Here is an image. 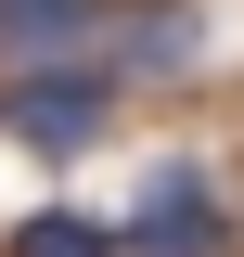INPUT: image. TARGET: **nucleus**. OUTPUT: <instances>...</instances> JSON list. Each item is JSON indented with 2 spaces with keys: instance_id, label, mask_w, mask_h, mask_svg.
I'll return each mask as SVG.
<instances>
[{
  "instance_id": "obj_5",
  "label": "nucleus",
  "mask_w": 244,
  "mask_h": 257,
  "mask_svg": "<svg viewBox=\"0 0 244 257\" xmlns=\"http://www.w3.org/2000/svg\"><path fill=\"white\" fill-rule=\"evenodd\" d=\"M116 64H129V77H180V64H193V13H180V0H142Z\"/></svg>"
},
{
  "instance_id": "obj_4",
  "label": "nucleus",
  "mask_w": 244,
  "mask_h": 257,
  "mask_svg": "<svg viewBox=\"0 0 244 257\" xmlns=\"http://www.w3.org/2000/svg\"><path fill=\"white\" fill-rule=\"evenodd\" d=\"M0 257H116V219H90V206H26V219L0 231Z\"/></svg>"
},
{
  "instance_id": "obj_1",
  "label": "nucleus",
  "mask_w": 244,
  "mask_h": 257,
  "mask_svg": "<svg viewBox=\"0 0 244 257\" xmlns=\"http://www.w3.org/2000/svg\"><path fill=\"white\" fill-rule=\"evenodd\" d=\"M103 116H116V77H103V64H26V77L0 90V128H13L26 155H90Z\"/></svg>"
},
{
  "instance_id": "obj_3",
  "label": "nucleus",
  "mask_w": 244,
  "mask_h": 257,
  "mask_svg": "<svg viewBox=\"0 0 244 257\" xmlns=\"http://www.w3.org/2000/svg\"><path fill=\"white\" fill-rule=\"evenodd\" d=\"M90 26H103V0H0V52L13 64H77Z\"/></svg>"
},
{
  "instance_id": "obj_2",
  "label": "nucleus",
  "mask_w": 244,
  "mask_h": 257,
  "mask_svg": "<svg viewBox=\"0 0 244 257\" xmlns=\"http://www.w3.org/2000/svg\"><path fill=\"white\" fill-rule=\"evenodd\" d=\"M116 257H231L218 180H206V167H154V180H142V206L116 219Z\"/></svg>"
}]
</instances>
